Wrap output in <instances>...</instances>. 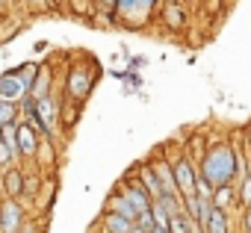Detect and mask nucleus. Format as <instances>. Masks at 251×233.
<instances>
[{"instance_id": "f257e3e1", "label": "nucleus", "mask_w": 251, "mask_h": 233, "mask_svg": "<svg viewBox=\"0 0 251 233\" xmlns=\"http://www.w3.org/2000/svg\"><path fill=\"white\" fill-rule=\"evenodd\" d=\"M251 171V160L242 157V151L230 142V139H210L207 142V151L198 163V174L213 186V189H222V186H236L239 177H245Z\"/></svg>"}, {"instance_id": "f03ea898", "label": "nucleus", "mask_w": 251, "mask_h": 233, "mask_svg": "<svg viewBox=\"0 0 251 233\" xmlns=\"http://www.w3.org/2000/svg\"><path fill=\"white\" fill-rule=\"evenodd\" d=\"M163 0H118V21L130 30H142Z\"/></svg>"}, {"instance_id": "7ed1b4c3", "label": "nucleus", "mask_w": 251, "mask_h": 233, "mask_svg": "<svg viewBox=\"0 0 251 233\" xmlns=\"http://www.w3.org/2000/svg\"><path fill=\"white\" fill-rule=\"evenodd\" d=\"M172 168H175L177 192L183 195V201H186V198H195V195H198V192H195V186H198V163H195L186 151H180V154L172 157Z\"/></svg>"}, {"instance_id": "20e7f679", "label": "nucleus", "mask_w": 251, "mask_h": 233, "mask_svg": "<svg viewBox=\"0 0 251 233\" xmlns=\"http://www.w3.org/2000/svg\"><path fill=\"white\" fill-rule=\"evenodd\" d=\"M92 86H95V65H71V71H68V80H65V89H68V97L71 100H86L89 97V92H92Z\"/></svg>"}, {"instance_id": "39448f33", "label": "nucleus", "mask_w": 251, "mask_h": 233, "mask_svg": "<svg viewBox=\"0 0 251 233\" xmlns=\"http://www.w3.org/2000/svg\"><path fill=\"white\" fill-rule=\"evenodd\" d=\"M24 230V207L15 198L0 204V233H21Z\"/></svg>"}, {"instance_id": "423d86ee", "label": "nucleus", "mask_w": 251, "mask_h": 233, "mask_svg": "<svg viewBox=\"0 0 251 233\" xmlns=\"http://www.w3.org/2000/svg\"><path fill=\"white\" fill-rule=\"evenodd\" d=\"M118 192H121L124 198H127V201H130V204L139 210V215H142V212H148V210L154 207V198H151V195L142 189L139 177H133V174H127V177L121 180V189H118Z\"/></svg>"}, {"instance_id": "0eeeda50", "label": "nucleus", "mask_w": 251, "mask_h": 233, "mask_svg": "<svg viewBox=\"0 0 251 233\" xmlns=\"http://www.w3.org/2000/svg\"><path fill=\"white\" fill-rule=\"evenodd\" d=\"M27 86L21 83V77L15 71H6V74H0V97L9 100V103H21L27 97Z\"/></svg>"}, {"instance_id": "6e6552de", "label": "nucleus", "mask_w": 251, "mask_h": 233, "mask_svg": "<svg viewBox=\"0 0 251 233\" xmlns=\"http://www.w3.org/2000/svg\"><path fill=\"white\" fill-rule=\"evenodd\" d=\"M148 165H151L154 174L160 177L166 195H180V192H177V180H175V168H172V160H169V157H154V160H148ZM180 198H183V195H180Z\"/></svg>"}, {"instance_id": "1a4fd4ad", "label": "nucleus", "mask_w": 251, "mask_h": 233, "mask_svg": "<svg viewBox=\"0 0 251 233\" xmlns=\"http://www.w3.org/2000/svg\"><path fill=\"white\" fill-rule=\"evenodd\" d=\"M163 24L172 33H183L189 27V15L183 3H163Z\"/></svg>"}, {"instance_id": "9d476101", "label": "nucleus", "mask_w": 251, "mask_h": 233, "mask_svg": "<svg viewBox=\"0 0 251 233\" xmlns=\"http://www.w3.org/2000/svg\"><path fill=\"white\" fill-rule=\"evenodd\" d=\"M18 142H21V154L24 157H36L39 154V130L30 121H18Z\"/></svg>"}, {"instance_id": "9b49d317", "label": "nucleus", "mask_w": 251, "mask_h": 233, "mask_svg": "<svg viewBox=\"0 0 251 233\" xmlns=\"http://www.w3.org/2000/svg\"><path fill=\"white\" fill-rule=\"evenodd\" d=\"M24 189H27V177H24V171L21 168H6L3 171V192H6V198H21L24 195Z\"/></svg>"}, {"instance_id": "f8f14e48", "label": "nucleus", "mask_w": 251, "mask_h": 233, "mask_svg": "<svg viewBox=\"0 0 251 233\" xmlns=\"http://www.w3.org/2000/svg\"><path fill=\"white\" fill-rule=\"evenodd\" d=\"M136 177H139V183H142V189L154 198V201H160L163 195H166V189H163V183H160V177L154 174V168L145 163V165H139L136 168Z\"/></svg>"}, {"instance_id": "ddd939ff", "label": "nucleus", "mask_w": 251, "mask_h": 233, "mask_svg": "<svg viewBox=\"0 0 251 233\" xmlns=\"http://www.w3.org/2000/svg\"><path fill=\"white\" fill-rule=\"evenodd\" d=\"M106 212H118V215H124V218H130L133 224H136V218H139V210L124 198L121 192H112L109 198H106Z\"/></svg>"}, {"instance_id": "4468645a", "label": "nucleus", "mask_w": 251, "mask_h": 233, "mask_svg": "<svg viewBox=\"0 0 251 233\" xmlns=\"http://www.w3.org/2000/svg\"><path fill=\"white\" fill-rule=\"evenodd\" d=\"M133 221L124 218L118 212H106L103 210V218H100V233H133Z\"/></svg>"}, {"instance_id": "2eb2a0df", "label": "nucleus", "mask_w": 251, "mask_h": 233, "mask_svg": "<svg viewBox=\"0 0 251 233\" xmlns=\"http://www.w3.org/2000/svg\"><path fill=\"white\" fill-rule=\"evenodd\" d=\"M213 207H219V210H225V212H230V210L242 212V210H239V192H236V186H222V189H216V192H213Z\"/></svg>"}, {"instance_id": "dca6fc26", "label": "nucleus", "mask_w": 251, "mask_h": 233, "mask_svg": "<svg viewBox=\"0 0 251 233\" xmlns=\"http://www.w3.org/2000/svg\"><path fill=\"white\" fill-rule=\"evenodd\" d=\"M0 142L9 148V154H12L15 163L24 160V154H21V142H18V121H12V124H6V127H0Z\"/></svg>"}, {"instance_id": "f3484780", "label": "nucleus", "mask_w": 251, "mask_h": 233, "mask_svg": "<svg viewBox=\"0 0 251 233\" xmlns=\"http://www.w3.org/2000/svg\"><path fill=\"white\" fill-rule=\"evenodd\" d=\"M204 233H230V212L213 207L210 210V218L204 224Z\"/></svg>"}, {"instance_id": "a211bd4d", "label": "nucleus", "mask_w": 251, "mask_h": 233, "mask_svg": "<svg viewBox=\"0 0 251 233\" xmlns=\"http://www.w3.org/2000/svg\"><path fill=\"white\" fill-rule=\"evenodd\" d=\"M39 71H42V68H39L36 62H24L15 74L21 77V83L27 86V92H33V86H36V80H39Z\"/></svg>"}, {"instance_id": "6ab92c4d", "label": "nucleus", "mask_w": 251, "mask_h": 233, "mask_svg": "<svg viewBox=\"0 0 251 233\" xmlns=\"http://www.w3.org/2000/svg\"><path fill=\"white\" fill-rule=\"evenodd\" d=\"M33 97H39V100H45V97H50V71L48 68H42L39 71V80H36V86H33V92H30Z\"/></svg>"}, {"instance_id": "aec40b11", "label": "nucleus", "mask_w": 251, "mask_h": 233, "mask_svg": "<svg viewBox=\"0 0 251 233\" xmlns=\"http://www.w3.org/2000/svg\"><path fill=\"white\" fill-rule=\"evenodd\" d=\"M236 192H239V210H251V171L236 180Z\"/></svg>"}, {"instance_id": "412c9836", "label": "nucleus", "mask_w": 251, "mask_h": 233, "mask_svg": "<svg viewBox=\"0 0 251 233\" xmlns=\"http://www.w3.org/2000/svg\"><path fill=\"white\" fill-rule=\"evenodd\" d=\"M18 103H9V100H3L0 97V127H6V124H12V121H18Z\"/></svg>"}, {"instance_id": "4be33fe9", "label": "nucleus", "mask_w": 251, "mask_h": 233, "mask_svg": "<svg viewBox=\"0 0 251 233\" xmlns=\"http://www.w3.org/2000/svg\"><path fill=\"white\" fill-rule=\"evenodd\" d=\"M92 6L100 15H106L109 21H118V0H92Z\"/></svg>"}, {"instance_id": "5701e85b", "label": "nucleus", "mask_w": 251, "mask_h": 233, "mask_svg": "<svg viewBox=\"0 0 251 233\" xmlns=\"http://www.w3.org/2000/svg\"><path fill=\"white\" fill-rule=\"evenodd\" d=\"M151 215H154V221H157V230H169V221H172V215L166 212V207H163V204H157V201H154V207H151Z\"/></svg>"}, {"instance_id": "b1692460", "label": "nucleus", "mask_w": 251, "mask_h": 233, "mask_svg": "<svg viewBox=\"0 0 251 233\" xmlns=\"http://www.w3.org/2000/svg\"><path fill=\"white\" fill-rule=\"evenodd\" d=\"M18 109H21V112L27 115V118L33 121V118H36V115H39V97H33V94H27V97H24V100L18 103Z\"/></svg>"}, {"instance_id": "393cba45", "label": "nucleus", "mask_w": 251, "mask_h": 233, "mask_svg": "<svg viewBox=\"0 0 251 233\" xmlns=\"http://www.w3.org/2000/svg\"><path fill=\"white\" fill-rule=\"evenodd\" d=\"M136 227H142L145 233H154V230H157V221H154V215H151V210H148V212H142V215L136 218Z\"/></svg>"}, {"instance_id": "a878e982", "label": "nucleus", "mask_w": 251, "mask_h": 233, "mask_svg": "<svg viewBox=\"0 0 251 233\" xmlns=\"http://www.w3.org/2000/svg\"><path fill=\"white\" fill-rule=\"evenodd\" d=\"M145 65H148L145 56H127V68H130V71H139V68H145Z\"/></svg>"}, {"instance_id": "bb28decb", "label": "nucleus", "mask_w": 251, "mask_h": 233, "mask_svg": "<svg viewBox=\"0 0 251 233\" xmlns=\"http://www.w3.org/2000/svg\"><path fill=\"white\" fill-rule=\"evenodd\" d=\"M239 224H242V233H251V210L239 212Z\"/></svg>"}, {"instance_id": "cd10ccee", "label": "nucleus", "mask_w": 251, "mask_h": 233, "mask_svg": "<svg viewBox=\"0 0 251 233\" xmlns=\"http://www.w3.org/2000/svg\"><path fill=\"white\" fill-rule=\"evenodd\" d=\"M242 139H245V148H248V154H251V124L242 130Z\"/></svg>"}, {"instance_id": "c85d7f7f", "label": "nucleus", "mask_w": 251, "mask_h": 233, "mask_svg": "<svg viewBox=\"0 0 251 233\" xmlns=\"http://www.w3.org/2000/svg\"><path fill=\"white\" fill-rule=\"evenodd\" d=\"M27 3H30V6H33V9H45V6H48V3H50V0H27Z\"/></svg>"}, {"instance_id": "c756f323", "label": "nucleus", "mask_w": 251, "mask_h": 233, "mask_svg": "<svg viewBox=\"0 0 251 233\" xmlns=\"http://www.w3.org/2000/svg\"><path fill=\"white\" fill-rule=\"evenodd\" d=\"M189 233H204V227H201L198 221H192V224H189Z\"/></svg>"}, {"instance_id": "7c9ffc66", "label": "nucleus", "mask_w": 251, "mask_h": 233, "mask_svg": "<svg viewBox=\"0 0 251 233\" xmlns=\"http://www.w3.org/2000/svg\"><path fill=\"white\" fill-rule=\"evenodd\" d=\"M21 233H39V230H36L33 224H24V230H21Z\"/></svg>"}, {"instance_id": "2f4dec72", "label": "nucleus", "mask_w": 251, "mask_h": 233, "mask_svg": "<svg viewBox=\"0 0 251 233\" xmlns=\"http://www.w3.org/2000/svg\"><path fill=\"white\" fill-rule=\"evenodd\" d=\"M163 3H183V0H163Z\"/></svg>"}, {"instance_id": "473e14b6", "label": "nucleus", "mask_w": 251, "mask_h": 233, "mask_svg": "<svg viewBox=\"0 0 251 233\" xmlns=\"http://www.w3.org/2000/svg\"><path fill=\"white\" fill-rule=\"evenodd\" d=\"M133 233H145V230H142V227H133Z\"/></svg>"}, {"instance_id": "72a5a7b5", "label": "nucleus", "mask_w": 251, "mask_h": 233, "mask_svg": "<svg viewBox=\"0 0 251 233\" xmlns=\"http://www.w3.org/2000/svg\"><path fill=\"white\" fill-rule=\"evenodd\" d=\"M154 233H169V230H154Z\"/></svg>"}, {"instance_id": "f704fd0d", "label": "nucleus", "mask_w": 251, "mask_h": 233, "mask_svg": "<svg viewBox=\"0 0 251 233\" xmlns=\"http://www.w3.org/2000/svg\"><path fill=\"white\" fill-rule=\"evenodd\" d=\"M0 168H3V165H0Z\"/></svg>"}]
</instances>
